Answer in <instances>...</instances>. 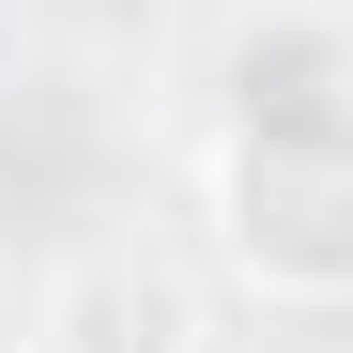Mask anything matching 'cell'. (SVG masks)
<instances>
[{"instance_id":"2","label":"cell","mask_w":353,"mask_h":353,"mask_svg":"<svg viewBox=\"0 0 353 353\" xmlns=\"http://www.w3.org/2000/svg\"><path fill=\"white\" fill-rule=\"evenodd\" d=\"M31 353H200V276L169 246H77L31 292Z\"/></svg>"},{"instance_id":"1","label":"cell","mask_w":353,"mask_h":353,"mask_svg":"<svg viewBox=\"0 0 353 353\" xmlns=\"http://www.w3.org/2000/svg\"><path fill=\"white\" fill-rule=\"evenodd\" d=\"M215 261L276 307H353V16L323 0L230 16Z\"/></svg>"}]
</instances>
